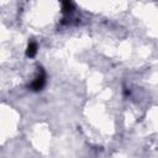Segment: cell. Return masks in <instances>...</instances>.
Returning <instances> with one entry per match:
<instances>
[{
  "label": "cell",
  "instance_id": "6da1fadb",
  "mask_svg": "<svg viewBox=\"0 0 158 158\" xmlns=\"http://www.w3.org/2000/svg\"><path fill=\"white\" fill-rule=\"evenodd\" d=\"M44 84H46V75H44L43 72H41V74L32 81L31 89L35 90V91H38V90H41V89L44 86Z\"/></svg>",
  "mask_w": 158,
  "mask_h": 158
},
{
  "label": "cell",
  "instance_id": "3957f363",
  "mask_svg": "<svg viewBox=\"0 0 158 158\" xmlns=\"http://www.w3.org/2000/svg\"><path fill=\"white\" fill-rule=\"evenodd\" d=\"M72 9H73V4L72 2H69V1L63 2V11L64 12H70Z\"/></svg>",
  "mask_w": 158,
  "mask_h": 158
},
{
  "label": "cell",
  "instance_id": "7a4b0ae2",
  "mask_svg": "<svg viewBox=\"0 0 158 158\" xmlns=\"http://www.w3.org/2000/svg\"><path fill=\"white\" fill-rule=\"evenodd\" d=\"M36 53H37V43L36 42H30L27 48H26V56L32 58V57L36 56Z\"/></svg>",
  "mask_w": 158,
  "mask_h": 158
}]
</instances>
